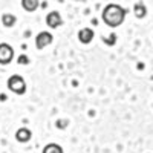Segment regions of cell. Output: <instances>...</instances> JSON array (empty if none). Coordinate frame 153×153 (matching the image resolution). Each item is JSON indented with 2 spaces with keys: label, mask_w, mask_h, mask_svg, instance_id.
<instances>
[{
  "label": "cell",
  "mask_w": 153,
  "mask_h": 153,
  "mask_svg": "<svg viewBox=\"0 0 153 153\" xmlns=\"http://www.w3.org/2000/svg\"><path fill=\"white\" fill-rule=\"evenodd\" d=\"M127 16V11L117 3H109L104 6L103 12H101V20L104 22V25H107L109 28H118L124 23Z\"/></svg>",
  "instance_id": "6da1fadb"
},
{
  "label": "cell",
  "mask_w": 153,
  "mask_h": 153,
  "mask_svg": "<svg viewBox=\"0 0 153 153\" xmlns=\"http://www.w3.org/2000/svg\"><path fill=\"white\" fill-rule=\"evenodd\" d=\"M6 86H8V91L12 92L14 95H25L26 92V81L22 75H11L8 81H6Z\"/></svg>",
  "instance_id": "7a4b0ae2"
},
{
  "label": "cell",
  "mask_w": 153,
  "mask_h": 153,
  "mask_svg": "<svg viewBox=\"0 0 153 153\" xmlns=\"http://www.w3.org/2000/svg\"><path fill=\"white\" fill-rule=\"evenodd\" d=\"M14 60V48L9 43H0V65L8 66L11 65V61Z\"/></svg>",
  "instance_id": "3957f363"
},
{
  "label": "cell",
  "mask_w": 153,
  "mask_h": 153,
  "mask_svg": "<svg viewBox=\"0 0 153 153\" xmlns=\"http://www.w3.org/2000/svg\"><path fill=\"white\" fill-rule=\"evenodd\" d=\"M52 42H54V35L51 34L49 31H42V32H38L35 35V48L38 51L45 49L46 46H49Z\"/></svg>",
  "instance_id": "277c9868"
},
{
  "label": "cell",
  "mask_w": 153,
  "mask_h": 153,
  "mask_svg": "<svg viewBox=\"0 0 153 153\" xmlns=\"http://www.w3.org/2000/svg\"><path fill=\"white\" fill-rule=\"evenodd\" d=\"M46 25L51 28V29H57L63 25V19H61V14L58 11H51L48 12L46 16Z\"/></svg>",
  "instance_id": "5b68a950"
},
{
  "label": "cell",
  "mask_w": 153,
  "mask_h": 153,
  "mask_svg": "<svg viewBox=\"0 0 153 153\" xmlns=\"http://www.w3.org/2000/svg\"><path fill=\"white\" fill-rule=\"evenodd\" d=\"M76 37H78V42L83 43V45H89L92 43L94 37H95V32L92 28H81L78 31V34H76Z\"/></svg>",
  "instance_id": "8992f818"
},
{
  "label": "cell",
  "mask_w": 153,
  "mask_h": 153,
  "mask_svg": "<svg viewBox=\"0 0 153 153\" xmlns=\"http://www.w3.org/2000/svg\"><path fill=\"white\" fill-rule=\"evenodd\" d=\"M16 139H17V143H20V144L29 143L31 139H32V132H31V129H28V127H20V129H17V132H16Z\"/></svg>",
  "instance_id": "52a82bcc"
},
{
  "label": "cell",
  "mask_w": 153,
  "mask_h": 153,
  "mask_svg": "<svg viewBox=\"0 0 153 153\" xmlns=\"http://www.w3.org/2000/svg\"><path fill=\"white\" fill-rule=\"evenodd\" d=\"M40 6V0H22V8L26 12H35Z\"/></svg>",
  "instance_id": "ba28073f"
},
{
  "label": "cell",
  "mask_w": 153,
  "mask_h": 153,
  "mask_svg": "<svg viewBox=\"0 0 153 153\" xmlns=\"http://www.w3.org/2000/svg\"><path fill=\"white\" fill-rule=\"evenodd\" d=\"M16 23H17V17L14 14H9V12L2 14V25L5 28H12L16 26Z\"/></svg>",
  "instance_id": "9c48e42d"
},
{
  "label": "cell",
  "mask_w": 153,
  "mask_h": 153,
  "mask_svg": "<svg viewBox=\"0 0 153 153\" xmlns=\"http://www.w3.org/2000/svg\"><path fill=\"white\" fill-rule=\"evenodd\" d=\"M133 12H135V17L136 19H144L147 16V8H146V5L143 2H138L133 6Z\"/></svg>",
  "instance_id": "30bf717a"
},
{
  "label": "cell",
  "mask_w": 153,
  "mask_h": 153,
  "mask_svg": "<svg viewBox=\"0 0 153 153\" xmlns=\"http://www.w3.org/2000/svg\"><path fill=\"white\" fill-rule=\"evenodd\" d=\"M42 153H65V150H63V147L57 143H49L43 147Z\"/></svg>",
  "instance_id": "8fae6325"
},
{
  "label": "cell",
  "mask_w": 153,
  "mask_h": 153,
  "mask_svg": "<svg viewBox=\"0 0 153 153\" xmlns=\"http://www.w3.org/2000/svg\"><path fill=\"white\" fill-rule=\"evenodd\" d=\"M17 63H19V65H29V58L26 55H20L17 58Z\"/></svg>",
  "instance_id": "7c38bea8"
}]
</instances>
